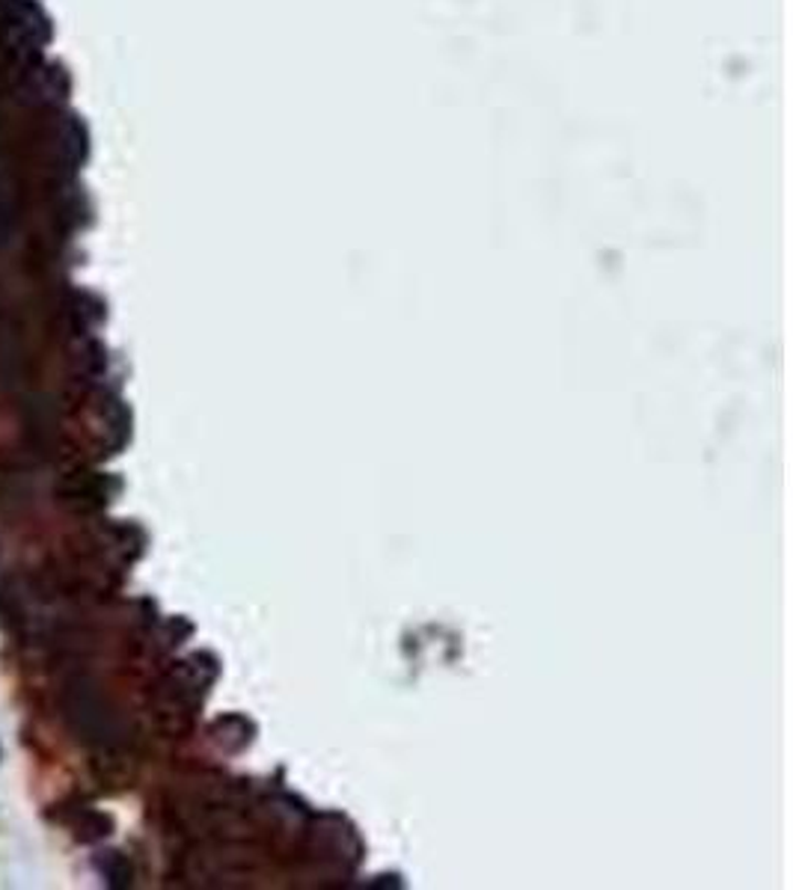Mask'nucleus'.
Here are the masks:
<instances>
[{
	"instance_id": "nucleus-2",
	"label": "nucleus",
	"mask_w": 793,
	"mask_h": 890,
	"mask_svg": "<svg viewBox=\"0 0 793 890\" xmlns=\"http://www.w3.org/2000/svg\"><path fill=\"white\" fill-rule=\"evenodd\" d=\"M96 867L110 888H125L131 881V863L125 861L123 852H102L96 858Z\"/></svg>"
},
{
	"instance_id": "nucleus-3",
	"label": "nucleus",
	"mask_w": 793,
	"mask_h": 890,
	"mask_svg": "<svg viewBox=\"0 0 793 890\" xmlns=\"http://www.w3.org/2000/svg\"><path fill=\"white\" fill-rule=\"evenodd\" d=\"M0 760H3V749H0Z\"/></svg>"
},
{
	"instance_id": "nucleus-1",
	"label": "nucleus",
	"mask_w": 793,
	"mask_h": 890,
	"mask_svg": "<svg viewBox=\"0 0 793 890\" xmlns=\"http://www.w3.org/2000/svg\"><path fill=\"white\" fill-rule=\"evenodd\" d=\"M68 828L75 831L81 844H96V840H102V837L114 831V823H110V816L98 814V810L77 807L75 816H68Z\"/></svg>"
}]
</instances>
